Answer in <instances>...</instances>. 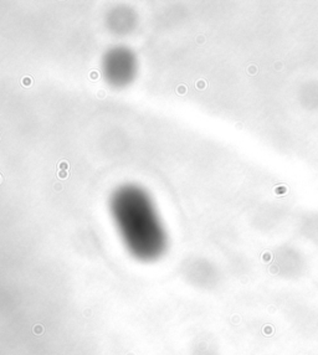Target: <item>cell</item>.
<instances>
[{"label":"cell","mask_w":318,"mask_h":355,"mask_svg":"<svg viewBox=\"0 0 318 355\" xmlns=\"http://www.w3.org/2000/svg\"><path fill=\"white\" fill-rule=\"evenodd\" d=\"M111 57L108 58V62L116 63L117 67L108 70V77L113 80V82H124L127 78H129L133 73V69H127L122 66H133V58L131 55H128L123 50H116L109 55Z\"/></svg>","instance_id":"7a4b0ae2"},{"label":"cell","mask_w":318,"mask_h":355,"mask_svg":"<svg viewBox=\"0 0 318 355\" xmlns=\"http://www.w3.org/2000/svg\"><path fill=\"white\" fill-rule=\"evenodd\" d=\"M112 212L127 247L136 257L153 260L163 252L164 230L143 191L136 187L119 190L112 200Z\"/></svg>","instance_id":"6da1fadb"}]
</instances>
